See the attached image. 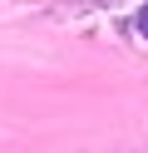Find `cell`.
Here are the masks:
<instances>
[{
  "label": "cell",
  "instance_id": "6da1fadb",
  "mask_svg": "<svg viewBox=\"0 0 148 153\" xmlns=\"http://www.w3.org/2000/svg\"><path fill=\"white\" fill-rule=\"evenodd\" d=\"M133 25H138V35H143V40H148V5H143V10H138V20H133Z\"/></svg>",
  "mask_w": 148,
  "mask_h": 153
}]
</instances>
